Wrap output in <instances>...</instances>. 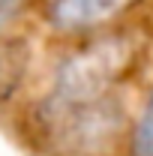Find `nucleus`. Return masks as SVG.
Wrapping results in <instances>:
<instances>
[{"instance_id": "nucleus-1", "label": "nucleus", "mask_w": 153, "mask_h": 156, "mask_svg": "<svg viewBox=\"0 0 153 156\" xmlns=\"http://www.w3.org/2000/svg\"><path fill=\"white\" fill-rule=\"evenodd\" d=\"M135 63V45L126 36H99L60 60L54 72V102L87 105L102 102L117 90Z\"/></svg>"}, {"instance_id": "nucleus-2", "label": "nucleus", "mask_w": 153, "mask_h": 156, "mask_svg": "<svg viewBox=\"0 0 153 156\" xmlns=\"http://www.w3.org/2000/svg\"><path fill=\"white\" fill-rule=\"evenodd\" d=\"M135 0H51L48 24L57 33H90L123 15Z\"/></svg>"}, {"instance_id": "nucleus-4", "label": "nucleus", "mask_w": 153, "mask_h": 156, "mask_svg": "<svg viewBox=\"0 0 153 156\" xmlns=\"http://www.w3.org/2000/svg\"><path fill=\"white\" fill-rule=\"evenodd\" d=\"M126 156H153V87L144 96L126 138Z\"/></svg>"}, {"instance_id": "nucleus-3", "label": "nucleus", "mask_w": 153, "mask_h": 156, "mask_svg": "<svg viewBox=\"0 0 153 156\" xmlns=\"http://www.w3.org/2000/svg\"><path fill=\"white\" fill-rule=\"evenodd\" d=\"M27 75V51L18 42H0V105L21 90Z\"/></svg>"}]
</instances>
